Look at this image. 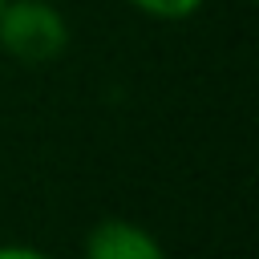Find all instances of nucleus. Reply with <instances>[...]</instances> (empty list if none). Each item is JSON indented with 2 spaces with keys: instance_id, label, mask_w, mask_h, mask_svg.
Wrapping results in <instances>:
<instances>
[{
  "instance_id": "nucleus-5",
  "label": "nucleus",
  "mask_w": 259,
  "mask_h": 259,
  "mask_svg": "<svg viewBox=\"0 0 259 259\" xmlns=\"http://www.w3.org/2000/svg\"><path fill=\"white\" fill-rule=\"evenodd\" d=\"M0 8H4V0H0Z\"/></svg>"
},
{
  "instance_id": "nucleus-2",
  "label": "nucleus",
  "mask_w": 259,
  "mask_h": 259,
  "mask_svg": "<svg viewBox=\"0 0 259 259\" xmlns=\"http://www.w3.org/2000/svg\"><path fill=\"white\" fill-rule=\"evenodd\" d=\"M81 259H170L162 239L134 219H101L85 231Z\"/></svg>"
},
{
  "instance_id": "nucleus-3",
  "label": "nucleus",
  "mask_w": 259,
  "mask_h": 259,
  "mask_svg": "<svg viewBox=\"0 0 259 259\" xmlns=\"http://www.w3.org/2000/svg\"><path fill=\"white\" fill-rule=\"evenodd\" d=\"M134 12H142L146 20H158V24H182V20H194L202 12L206 0H125Z\"/></svg>"
},
{
  "instance_id": "nucleus-4",
  "label": "nucleus",
  "mask_w": 259,
  "mask_h": 259,
  "mask_svg": "<svg viewBox=\"0 0 259 259\" xmlns=\"http://www.w3.org/2000/svg\"><path fill=\"white\" fill-rule=\"evenodd\" d=\"M0 259H53V255L32 243H0Z\"/></svg>"
},
{
  "instance_id": "nucleus-1",
  "label": "nucleus",
  "mask_w": 259,
  "mask_h": 259,
  "mask_svg": "<svg viewBox=\"0 0 259 259\" xmlns=\"http://www.w3.org/2000/svg\"><path fill=\"white\" fill-rule=\"evenodd\" d=\"M69 49V20L53 0H4L0 53L20 65H49Z\"/></svg>"
}]
</instances>
